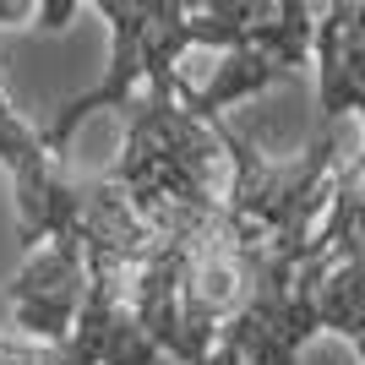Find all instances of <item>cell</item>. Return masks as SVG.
I'll return each mask as SVG.
<instances>
[{
    "instance_id": "cell-1",
    "label": "cell",
    "mask_w": 365,
    "mask_h": 365,
    "mask_svg": "<svg viewBox=\"0 0 365 365\" xmlns=\"http://www.w3.org/2000/svg\"><path fill=\"white\" fill-rule=\"evenodd\" d=\"M93 11L109 16L115 49H109L104 76L88 93H76L71 104H61L55 120L44 125V142L55 158L93 109H131L142 82L180 76L185 49L235 55V49L267 44V38H284L289 28H300L305 16H317V6H305V0H284V6H262V0H137V6L93 0Z\"/></svg>"
},
{
    "instance_id": "cell-4",
    "label": "cell",
    "mask_w": 365,
    "mask_h": 365,
    "mask_svg": "<svg viewBox=\"0 0 365 365\" xmlns=\"http://www.w3.org/2000/svg\"><path fill=\"white\" fill-rule=\"evenodd\" d=\"M311 61H317L322 131H333L344 115H360V125H365V0L322 6Z\"/></svg>"
},
{
    "instance_id": "cell-2",
    "label": "cell",
    "mask_w": 365,
    "mask_h": 365,
    "mask_svg": "<svg viewBox=\"0 0 365 365\" xmlns=\"http://www.w3.org/2000/svg\"><path fill=\"white\" fill-rule=\"evenodd\" d=\"M0 169L11 175V191H16V240H22V251H38V245H55V240L82 245L76 229L88 213L93 180L66 175L61 158L49 153L44 131H33L11 109L6 88H0Z\"/></svg>"
},
{
    "instance_id": "cell-3",
    "label": "cell",
    "mask_w": 365,
    "mask_h": 365,
    "mask_svg": "<svg viewBox=\"0 0 365 365\" xmlns=\"http://www.w3.org/2000/svg\"><path fill=\"white\" fill-rule=\"evenodd\" d=\"M6 300H11V327L28 344H66L76 327V311L88 300V257H82V245L55 240V245L28 251V262L6 284Z\"/></svg>"
}]
</instances>
